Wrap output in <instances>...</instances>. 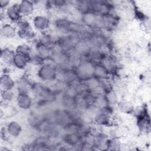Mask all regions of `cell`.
Segmentation results:
<instances>
[{
	"label": "cell",
	"mask_w": 151,
	"mask_h": 151,
	"mask_svg": "<svg viewBox=\"0 0 151 151\" xmlns=\"http://www.w3.org/2000/svg\"><path fill=\"white\" fill-rule=\"evenodd\" d=\"M30 57L31 55L29 56L15 53L13 58L12 66L20 71L25 70L28 65L31 64Z\"/></svg>",
	"instance_id": "5"
},
{
	"label": "cell",
	"mask_w": 151,
	"mask_h": 151,
	"mask_svg": "<svg viewBox=\"0 0 151 151\" xmlns=\"http://www.w3.org/2000/svg\"><path fill=\"white\" fill-rule=\"evenodd\" d=\"M31 24L33 28L40 33L48 31L51 25V20L45 15L38 14L32 17Z\"/></svg>",
	"instance_id": "2"
},
{
	"label": "cell",
	"mask_w": 151,
	"mask_h": 151,
	"mask_svg": "<svg viewBox=\"0 0 151 151\" xmlns=\"http://www.w3.org/2000/svg\"><path fill=\"white\" fill-rule=\"evenodd\" d=\"M57 66L51 61H47L38 67L37 75L41 82L52 83L57 81Z\"/></svg>",
	"instance_id": "1"
},
{
	"label": "cell",
	"mask_w": 151,
	"mask_h": 151,
	"mask_svg": "<svg viewBox=\"0 0 151 151\" xmlns=\"http://www.w3.org/2000/svg\"><path fill=\"white\" fill-rule=\"evenodd\" d=\"M17 28L15 24L10 22H5L1 28V35L5 40L13 39L17 37Z\"/></svg>",
	"instance_id": "7"
},
{
	"label": "cell",
	"mask_w": 151,
	"mask_h": 151,
	"mask_svg": "<svg viewBox=\"0 0 151 151\" xmlns=\"http://www.w3.org/2000/svg\"><path fill=\"white\" fill-rule=\"evenodd\" d=\"M15 100L18 107L23 110L30 109L34 104L33 98L29 93H17Z\"/></svg>",
	"instance_id": "4"
},
{
	"label": "cell",
	"mask_w": 151,
	"mask_h": 151,
	"mask_svg": "<svg viewBox=\"0 0 151 151\" xmlns=\"http://www.w3.org/2000/svg\"><path fill=\"white\" fill-rule=\"evenodd\" d=\"M14 50L15 53L17 54H20L29 56H30L33 52L32 47L25 42H22L20 44H18Z\"/></svg>",
	"instance_id": "12"
},
{
	"label": "cell",
	"mask_w": 151,
	"mask_h": 151,
	"mask_svg": "<svg viewBox=\"0 0 151 151\" xmlns=\"http://www.w3.org/2000/svg\"><path fill=\"white\" fill-rule=\"evenodd\" d=\"M8 136L13 138L18 137L22 132L23 129L20 123L17 121H11L5 127Z\"/></svg>",
	"instance_id": "8"
},
{
	"label": "cell",
	"mask_w": 151,
	"mask_h": 151,
	"mask_svg": "<svg viewBox=\"0 0 151 151\" xmlns=\"http://www.w3.org/2000/svg\"><path fill=\"white\" fill-rule=\"evenodd\" d=\"M36 5L34 1H22L18 2V8L19 12L24 18H28L32 16L35 9Z\"/></svg>",
	"instance_id": "6"
},
{
	"label": "cell",
	"mask_w": 151,
	"mask_h": 151,
	"mask_svg": "<svg viewBox=\"0 0 151 151\" xmlns=\"http://www.w3.org/2000/svg\"><path fill=\"white\" fill-rule=\"evenodd\" d=\"M110 74L103 64H96L94 67L93 77L100 80H109Z\"/></svg>",
	"instance_id": "10"
},
{
	"label": "cell",
	"mask_w": 151,
	"mask_h": 151,
	"mask_svg": "<svg viewBox=\"0 0 151 151\" xmlns=\"http://www.w3.org/2000/svg\"><path fill=\"white\" fill-rule=\"evenodd\" d=\"M15 54L14 50L9 47H5L2 48L1 51V60L4 62L6 66H12L14 57Z\"/></svg>",
	"instance_id": "11"
},
{
	"label": "cell",
	"mask_w": 151,
	"mask_h": 151,
	"mask_svg": "<svg viewBox=\"0 0 151 151\" xmlns=\"http://www.w3.org/2000/svg\"><path fill=\"white\" fill-rule=\"evenodd\" d=\"M17 81L10 74V73H4L1 76V88L2 90H12L16 87Z\"/></svg>",
	"instance_id": "9"
},
{
	"label": "cell",
	"mask_w": 151,
	"mask_h": 151,
	"mask_svg": "<svg viewBox=\"0 0 151 151\" xmlns=\"http://www.w3.org/2000/svg\"><path fill=\"white\" fill-rule=\"evenodd\" d=\"M17 94L14 90H1L2 101L5 103L9 104L11 101L15 100Z\"/></svg>",
	"instance_id": "13"
},
{
	"label": "cell",
	"mask_w": 151,
	"mask_h": 151,
	"mask_svg": "<svg viewBox=\"0 0 151 151\" xmlns=\"http://www.w3.org/2000/svg\"><path fill=\"white\" fill-rule=\"evenodd\" d=\"M5 18L9 22L15 24L22 18V15L19 12L18 8V2L10 4V5L4 11Z\"/></svg>",
	"instance_id": "3"
}]
</instances>
